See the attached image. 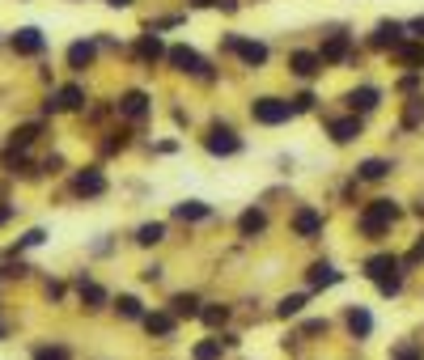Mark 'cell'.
<instances>
[{"instance_id": "cell-1", "label": "cell", "mask_w": 424, "mask_h": 360, "mask_svg": "<svg viewBox=\"0 0 424 360\" xmlns=\"http://www.w3.org/2000/svg\"><path fill=\"white\" fill-rule=\"evenodd\" d=\"M395 216H399V208H395L391 199H373V203L365 208V216H361V229H365L369 238H378L386 225H395Z\"/></svg>"}, {"instance_id": "cell-2", "label": "cell", "mask_w": 424, "mask_h": 360, "mask_svg": "<svg viewBox=\"0 0 424 360\" xmlns=\"http://www.w3.org/2000/svg\"><path fill=\"white\" fill-rule=\"evenodd\" d=\"M251 115L259 119V123H284V119L293 115V106L280 102V97H259V102L251 106Z\"/></svg>"}, {"instance_id": "cell-3", "label": "cell", "mask_w": 424, "mask_h": 360, "mask_svg": "<svg viewBox=\"0 0 424 360\" xmlns=\"http://www.w3.org/2000/svg\"><path fill=\"white\" fill-rule=\"evenodd\" d=\"M204 144H208V153H221V157H229V153H238V149H242V140H238L229 127H212Z\"/></svg>"}, {"instance_id": "cell-4", "label": "cell", "mask_w": 424, "mask_h": 360, "mask_svg": "<svg viewBox=\"0 0 424 360\" xmlns=\"http://www.w3.org/2000/svg\"><path fill=\"white\" fill-rule=\"evenodd\" d=\"M43 47H47V43H43V34H38L34 26H21V30L13 34V51H17V55H38Z\"/></svg>"}, {"instance_id": "cell-5", "label": "cell", "mask_w": 424, "mask_h": 360, "mask_svg": "<svg viewBox=\"0 0 424 360\" xmlns=\"http://www.w3.org/2000/svg\"><path fill=\"white\" fill-rule=\"evenodd\" d=\"M166 55H170V64H174L178 73H200V77H204V60H200L191 47H170Z\"/></svg>"}, {"instance_id": "cell-6", "label": "cell", "mask_w": 424, "mask_h": 360, "mask_svg": "<svg viewBox=\"0 0 424 360\" xmlns=\"http://www.w3.org/2000/svg\"><path fill=\"white\" fill-rule=\"evenodd\" d=\"M229 47L247 60V64H263L267 60V47L263 43H251V38H238V34H229Z\"/></svg>"}, {"instance_id": "cell-7", "label": "cell", "mask_w": 424, "mask_h": 360, "mask_svg": "<svg viewBox=\"0 0 424 360\" xmlns=\"http://www.w3.org/2000/svg\"><path fill=\"white\" fill-rule=\"evenodd\" d=\"M119 110H123L128 119H145V115H149V93H140V90L123 93V97H119Z\"/></svg>"}, {"instance_id": "cell-8", "label": "cell", "mask_w": 424, "mask_h": 360, "mask_svg": "<svg viewBox=\"0 0 424 360\" xmlns=\"http://www.w3.org/2000/svg\"><path fill=\"white\" fill-rule=\"evenodd\" d=\"M395 268H399V259H395V255H373V259L365 263V275H373V280L382 284V280H391V275H395Z\"/></svg>"}, {"instance_id": "cell-9", "label": "cell", "mask_w": 424, "mask_h": 360, "mask_svg": "<svg viewBox=\"0 0 424 360\" xmlns=\"http://www.w3.org/2000/svg\"><path fill=\"white\" fill-rule=\"evenodd\" d=\"M293 229H297V233H301V238H314V233H319V229H323V216H319V212H314V208H301V212H297V216H293Z\"/></svg>"}, {"instance_id": "cell-10", "label": "cell", "mask_w": 424, "mask_h": 360, "mask_svg": "<svg viewBox=\"0 0 424 360\" xmlns=\"http://www.w3.org/2000/svg\"><path fill=\"white\" fill-rule=\"evenodd\" d=\"M81 102H85V93L77 90V85H64V90H60L56 97H51V102H47V110H77Z\"/></svg>"}, {"instance_id": "cell-11", "label": "cell", "mask_w": 424, "mask_h": 360, "mask_svg": "<svg viewBox=\"0 0 424 360\" xmlns=\"http://www.w3.org/2000/svg\"><path fill=\"white\" fill-rule=\"evenodd\" d=\"M399 38H403V26L399 21H382L373 30V47H399Z\"/></svg>"}, {"instance_id": "cell-12", "label": "cell", "mask_w": 424, "mask_h": 360, "mask_svg": "<svg viewBox=\"0 0 424 360\" xmlns=\"http://www.w3.org/2000/svg\"><path fill=\"white\" fill-rule=\"evenodd\" d=\"M319 64H323V60H319V55H310V51H297V55L289 60V68H293L297 77H314V73H319Z\"/></svg>"}, {"instance_id": "cell-13", "label": "cell", "mask_w": 424, "mask_h": 360, "mask_svg": "<svg viewBox=\"0 0 424 360\" xmlns=\"http://www.w3.org/2000/svg\"><path fill=\"white\" fill-rule=\"evenodd\" d=\"M343 55H348V34H336L331 43H323V55H319V60H323V64H339Z\"/></svg>"}, {"instance_id": "cell-14", "label": "cell", "mask_w": 424, "mask_h": 360, "mask_svg": "<svg viewBox=\"0 0 424 360\" xmlns=\"http://www.w3.org/2000/svg\"><path fill=\"white\" fill-rule=\"evenodd\" d=\"M77 191H81V195H102V191H106V179H102L98 170H85V174H77Z\"/></svg>"}, {"instance_id": "cell-15", "label": "cell", "mask_w": 424, "mask_h": 360, "mask_svg": "<svg viewBox=\"0 0 424 360\" xmlns=\"http://www.w3.org/2000/svg\"><path fill=\"white\" fill-rule=\"evenodd\" d=\"M89 60H93V43H73L68 47V68H89Z\"/></svg>"}, {"instance_id": "cell-16", "label": "cell", "mask_w": 424, "mask_h": 360, "mask_svg": "<svg viewBox=\"0 0 424 360\" xmlns=\"http://www.w3.org/2000/svg\"><path fill=\"white\" fill-rule=\"evenodd\" d=\"M310 284H314V288H331V284H339V271L327 268V263H314V268H310Z\"/></svg>"}, {"instance_id": "cell-17", "label": "cell", "mask_w": 424, "mask_h": 360, "mask_svg": "<svg viewBox=\"0 0 424 360\" xmlns=\"http://www.w3.org/2000/svg\"><path fill=\"white\" fill-rule=\"evenodd\" d=\"M174 216H178V221H204V216H208V203L187 199V203H178V208H174Z\"/></svg>"}, {"instance_id": "cell-18", "label": "cell", "mask_w": 424, "mask_h": 360, "mask_svg": "<svg viewBox=\"0 0 424 360\" xmlns=\"http://www.w3.org/2000/svg\"><path fill=\"white\" fill-rule=\"evenodd\" d=\"M136 51H140L145 60H157V55H166V47H162V38H157V34H140Z\"/></svg>"}, {"instance_id": "cell-19", "label": "cell", "mask_w": 424, "mask_h": 360, "mask_svg": "<svg viewBox=\"0 0 424 360\" xmlns=\"http://www.w3.org/2000/svg\"><path fill=\"white\" fill-rule=\"evenodd\" d=\"M386 174H391V166H386L382 157H369V162L361 166V179L365 182H378V179H386Z\"/></svg>"}, {"instance_id": "cell-20", "label": "cell", "mask_w": 424, "mask_h": 360, "mask_svg": "<svg viewBox=\"0 0 424 360\" xmlns=\"http://www.w3.org/2000/svg\"><path fill=\"white\" fill-rule=\"evenodd\" d=\"M331 136H336L339 144H348L352 136H361V123L356 119H339V123H331Z\"/></svg>"}, {"instance_id": "cell-21", "label": "cell", "mask_w": 424, "mask_h": 360, "mask_svg": "<svg viewBox=\"0 0 424 360\" xmlns=\"http://www.w3.org/2000/svg\"><path fill=\"white\" fill-rule=\"evenodd\" d=\"M162 233H166V225H162V221H153V225H140L136 242H140V246H157V242H162Z\"/></svg>"}, {"instance_id": "cell-22", "label": "cell", "mask_w": 424, "mask_h": 360, "mask_svg": "<svg viewBox=\"0 0 424 360\" xmlns=\"http://www.w3.org/2000/svg\"><path fill=\"white\" fill-rule=\"evenodd\" d=\"M348 106H352V110H373V106H378V90H356L348 97Z\"/></svg>"}, {"instance_id": "cell-23", "label": "cell", "mask_w": 424, "mask_h": 360, "mask_svg": "<svg viewBox=\"0 0 424 360\" xmlns=\"http://www.w3.org/2000/svg\"><path fill=\"white\" fill-rule=\"evenodd\" d=\"M145 327H149V335H170V331H174V318H170V314H149Z\"/></svg>"}, {"instance_id": "cell-24", "label": "cell", "mask_w": 424, "mask_h": 360, "mask_svg": "<svg viewBox=\"0 0 424 360\" xmlns=\"http://www.w3.org/2000/svg\"><path fill=\"white\" fill-rule=\"evenodd\" d=\"M170 305H174V314H187V318H195V314H200V301H195V297H187V292H178Z\"/></svg>"}, {"instance_id": "cell-25", "label": "cell", "mask_w": 424, "mask_h": 360, "mask_svg": "<svg viewBox=\"0 0 424 360\" xmlns=\"http://www.w3.org/2000/svg\"><path fill=\"white\" fill-rule=\"evenodd\" d=\"M301 309H306V292H293V297L280 301V318H293V314H301Z\"/></svg>"}, {"instance_id": "cell-26", "label": "cell", "mask_w": 424, "mask_h": 360, "mask_svg": "<svg viewBox=\"0 0 424 360\" xmlns=\"http://www.w3.org/2000/svg\"><path fill=\"white\" fill-rule=\"evenodd\" d=\"M348 327H352V335H369V314L365 309H348Z\"/></svg>"}, {"instance_id": "cell-27", "label": "cell", "mask_w": 424, "mask_h": 360, "mask_svg": "<svg viewBox=\"0 0 424 360\" xmlns=\"http://www.w3.org/2000/svg\"><path fill=\"white\" fill-rule=\"evenodd\" d=\"M263 225H267V216H263V212H242V233H247V238H251V233H259V229H263Z\"/></svg>"}, {"instance_id": "cell-28", "label": "cell", "mask_w": 424, "mask_h": 360, "mask_svg": "<svg viewBox=\"0 0 424 360\" xmlns=\"http://www.w3.org/2000/svg\"><path fill=\"white\" fill-rule=\"evenodd\" d=\"M195 360H221V339H204V344H195Z\"/></svg>"}, {"instance_id": "cell-29", "label": "cell", "mask_w": 424, "mask_h": 360, "mask_svg": "<svg viewBox=\"0 0 424 360\" xmlns=\"http://www.w3.org/2000/svg\"><path fill=\"white\" fill-rule=\"evenodd\" d=\"M81 301H89V305H102V301H106V292H102L98 284H85V280H81Z\"/></svg>"}, {"instance_id": "cell-30", "label": "cell", "mask_w": 424, "mask_h": 360, "mask_svg": "<svg viewBox=\"0 0 424 360\" xmlns=\"http://www.w3.org/2000/svg\"><path fill=\"white\" fill-rule=\"evenodd\" d=\"M119 314L123 318H140V301L136 297H119Z\"/></svg>"}, {"instance_id": "cell-31", "label": "cell", "mask_w": 424, "mask_h": 360, "mask_svg": "<svg viewBox=\"0 0 424 360\" xmlns=\"http://www.w3.org/2000/svg\"><path fill=\"white\" fill-rule=\"evenodd\" d=\"M395 55H399L403 64H420V60H424V51H420V47H395Z\"/></svg>"}, {"instance_id": "cell-32", "label": "cell", "mask_w": 424, "mask_h": 360, "mask_svg": "<svg viewBox=\"0 0 424 360\" xmlns=\"http://www.w3.org/2000/svg\"><path fill=\"white\" fill-rule=\"evenodd\" d=\"M34 360H68V348H34Z\"/></svg>"}, {"instance_id": "cell-33", "label": "cell", "mask_w": 424, "mask_h": 360, "mask_svg": "<svg viewBox=\"0 0 424 360\" xmlns=\"http://www.w3.org/2000/svg\"><path fill=\"white\" fill-rule=\"evenodd\" d=\"M34 132H38L34 123H30V127H17V132H13V144H21V149H26V144L34 140Z\"/></svg>"}, {"instance_id": "cell-34", "label": "cell", "mask_w": 424, "mask_h": 360, "mask_svg": "<svg viewBox=\"0 0 424 360\" xmlns=\"http://www.w3.org/2000/svg\"><path fill=\"white\" fill-rule=\"evenodd\" d=\"M225 318H229V309H225V305H221V309H204V322H208V327H221Z\"/></svg>"}, {"instance_id": "cell-35", "label": "cell", "mask_w": 424, "mask_h": 360, "mask_svg": "<svg viewBox=\"0 0 424 360\" xmlns=\"http://www.w3.org/2000/svg\"><path fill=\"white\" fill-rule=\"evenodd\" d=\"M314 106V93H301V97H293V110H310Z\"/></svg>"}, {"instance_id": "cell-36", "label": "cell", "mask_w": 424, "mask_h": 360, "mask_svg": "<svg viewBox=\"0 0 424 360\" xmlns=\"http://www.w3.org/2000/svg\"><path fill=\"white\" fill-rule=\"evenodd\" d=\"M43 238H47V233H43V229H30V233H26V238H21V246H38V242H43Z\"/></svg>"}, {"instance_id": "cell-37", "label": "cell", "mask_w": 424, "mask_h": 360, "mask_svg": "<svg viewBox=\"0 0 424 360\" xmlns=\"http://www.w3.org/2000/svg\"><path fill=\"white\" fill-rule=\"evenodd\" d=\"M420 259H424V238L416 242V246H412V255H408V263H420Z\"/></svg>"}, {"instance_id": "cell-38", "label": "cell", "mask_w": 424, "mask_h": 360, "mask_svg": "<svg viewBox=\"0 0 424 360\" xmlns=\"http://www.w3.org/2000/svg\"><path fill=\"white\" fill-rule=\"evenodd\" d=\"M395 360H420V352H416V348H408V352H399Z\"/></svg>"}, {"instance_id": "cell-39", "label": "cell", "mask_w": 424, "mask_h": 360, "mask_svg": "<svg viewBox=\"0 0 424 360\" xmlns=\"http://www.w3.org/2000/svg\"><path fill=\"white\" fill-rule=\"evenodd\" d=\"M412 30H416V34L424 38V17H420V21H412Z\"/></svg>"}, {"instance_id": "cell-40", "label": "cell", "mask_w": 424, "mask_h": 360, "mask_svg": "<svg viewBox=\"0 0 424 360\" xmlns=\"http://www.w3.org/2000/svg\"><path fill=\"white\" fill-rule=\"evenodd\" d=\"M106 4H115V9H128V4H132V0H106Z\"/></svg>"}, {"instance_id": "cell-41", "label": "cell", "mask_w": 424, "mask_h": 360, "mask_svg": "<svg viewBox=\"0 0 424 360\" xmlns=\"http://www.w3.org/2000/svg\"><path fill=\"white\" fill-rule=\"evenodd\" d=\"M4 221H9V208H0V225H4Z\"/></svg>"}, {"instance_id": "cell-42", "label": "cell", "mask_w": 424, "mask_h": 360, "mask_svg": "<svg viewBox=\"0 0 424 360\" xmlns=\"http://www.w3.org/2000/svg\"><path fill=\"white\" fill-rule=\"evenodd\" d=\"M0 335H4V327H0Z\"/></svg>"}]
</instances>
